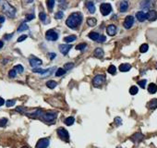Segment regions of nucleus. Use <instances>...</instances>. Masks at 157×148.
Wrapping results in <instances>:
<instances>
[{
	"instance_id": "nucleus-38",
	"label": "nucleus",
	"mask_w": 157,
	"mask_h": 148,
	"mask_svg": "<svg viewBox=\"0 0 157 148\" xmlns=\"http://www.w3.org/2000/svg\"><path fill=\"white\" fill-rule=\"evenodd\" d=\"M87 45L86 43H80V45H78V46H76V49L77 50H81V51H82V50H84V49L86 48Z\"/></svg>"
},
{
	"instance_id": "nucleus-46",
	"label": "nucleus",
	"mask_w": 157,
	"mask_h": 148,
	"mask_svg": "<svg viewBox=\"0 0 157 148\" xmlns=\"http://www.w3.org/2000/svg\"><path fill=\"white\" fill-rule=\"evenodd\" d=\"M35 18V16H34V14H28V15L26 16V21H32V20H33V19Z\"/></svg>"
},
{
	"instance_id": "nucleus-32",
	"label": "nucleus",
	"mask_w": 157,
	"mask_h": 148,
	"mask_svg": "<svg viewBox=\"0 0 157 148\" xmlns=\"http://www.w3.org/2000/svg\"><path fill=\"white\" fill-rule=\"evenodd\" d=\"M14 70H15L17 73H22L23 70H24V68H23L21 65H16L15 67H14Z\"/></svg>"
},
{
	"instance_id": "nucleus-15",
	"label": "nucleus",
	"mask_w": 157,
	"mask_h": 148,
	"mask_svg": "<svg viewBox=\"0 0 157 148\" xmlns=\"http://www.w3.org/2000/svg\"><path fill=\"white\" fill-rule=\"evenodd\" d=\"M136 19L140 22H143V21H145V20H147L146 19V13L144 11H138L136 13Z\"/></svg>"
},
{
	"instance_id": "nucleus-55",
	"label": "nucleus",
	"mask_w": 157,
	"mask_h": 148,
	"mask_svg": "<svg viewBox=\"0 0 157 148\" xmlns=\"http://www.w3.org/2000/svg\"><path fill=\"white\" fill-rule=\"evenodd\" d=\"M117 148H122V147H117Z\"/></svg>"
},
{
	"instance_id": "nucleus-36",
	"label": "nucleus",
	"mask_w": 157,
	"mask_h": 148,
	"mask_svg": "<svg viewBox=\"0 0 157 148\" xmlns=\"http://www.w3.org/2000/svg\"><path fill=\"white\" fill-rule=\"evenodd\" d=\"M74 64L72 63V62H69V63H66L65 65H64V69L65 70H69V69H71L72 68H73Z\"/></svg>"
},
{
	"instance_id": "nucleus-25",
	"label": "nucleus",
	"mask_w": 157,
	"mask_h": 148,
	"mask_svg": "<svg viewBox=\"0 0 157 148\" xmlns=\"http://www.w3.org/2000/svg\"><path fill=\"white\" fill-rule=\"evenodd\" d=\"M28 29H29V26L27 25L25 22H22L20 26H19V28H18V30H17V31H18L19 33H20V32L26 31V30H28Z\"/></svg>"
},
{
	"instance_id": "nucleus-6",
	"label": "nucleus",
	"mask_w": 157,
	"mask_h": 148,
	"mask_svg": "<svg viewBox=\"0 0 157 148\" xmlns=\"http://www.w3.org/2000/svg\"><path fill=\"white\" fill-rule=\"evenodd\" d=\"M45 39L47 41H56L58 39V33L57 32L55 31L54 29H51V30H48V31L45 33Z\"/></svg>"
},
{
	"instance_id": "nucleus-54",
	"label": "nucleus",
	"mask_w": 157,
	"mask_h": 148,
	"mask_svg": "<svg viewBox=\"0 0 157 148\" xmlns=\"http://www.w3.org/2000/svg\"><path fill=\"white\" fill-rule=\"evenodd\" d=\"M155 68H156V69H157V62H156V67H155Z\"/></svg>"
},
{
	"instance_id": "nucleus-22",
	"label": "nucleus",
	"mask_w": 157,
	"mask_h": 148,
	"mask_svg": "<svg viewBox=\"0 0 157 148\" xmlns=\"http://www.w3.org/2000/svg\"><path fill=\"white\" fill-rule=\"evenodd\" d=\"M103 56H104V50L102 48L98 47V48L94 50V56H96L98 58H101V57H103Z\"/></svg>"
},
{
	"instance_id": "nucleus-33",
	"label": "nucleus",
	"mask_w": 157,
	"mask_h": 148,
	"mask_svg": "<svg viewBox=\"0 0 157 148\" xmlns=\"http://www.w3.org/2000/svg\"><path fill=\"white\" fill-rule=\"evenodd\" d=\"M138 92H139V89H138L137 86H131L130 87V89H129V94L132 95H137Z\"/></svg>"
},
{
	"instance_id": "nucleus-12",
	"label": "nucleus",
	"mask_w": 157,
	"mask_h": 148,
	"mask_svg": "<svg viewBox=\"0 0 157 148\" xmlns=\"http://www.w3.org/2000/svg\"><path fill=\"white\" fill-rule=\"evenodd\" d=\"M146 19L149 21H154L157 20V12L155 10H150L146 13Z\"/></svg>"
},
{
	"instance_id": "nucleus-10",
	"label": "nucleus",
	"mask_w": 157,
	"mask_h": 148,
	"mask_svg": "<svg viewBox=\"0 0 157 148\" xmlns=\"http://www.w3.org/2000/svg\"><path fill=\"white\" fill-rule=\"evenodd\" d=\"M133 24H134V18L132 16H127L123 23L125 29H130L133 26Z\"/></svg>"
},
{
	"instance_id": "nucleus-8",
	"label": "nucleus",
	"mask_w": 157,
	"mask_h": 148,
	"mask_svg": "<svg viewBox=\"0 0 157 148\" xmlns=\"http://www.w3.org/2000/svg\"><path fill=\"white\" fill-rule=\"evenodd\" d=\"M100 11L103 16H107L112 11V6L108 3H103L100 6Z\"/></svg>"
},
{
	"instance_id": "nucleus-43",
	"label": "nucleus",
	"mask_w": 157,
	"mask_h": 148,
	"mask_svg": "<svg viewBox=\"0 0 157 148\" xmlns=\"http://www.w3.org/2000/svg\"><path fill=\"white\" fill-rule=\"evenodd\" d=\"M146 82H147V81H146V80H140V81H139V82H138V84L142 87V88H145Z\"/></svg>"
},
{
	"instance_id": "nucleus-50",
	"label": "nucleus",
	"mask_w": 157,
	"mask_h": 148,
	"mask_svg": "<svg viewBox=\"0 0 157 148\" xmlns=\"http://www.w3.org/2000/svg\"><path fill=\"white\" fill-rule=\"evenodd\" d=\"M5 21V17L2 15H0V23H3Z\"/></svg>"
},
{
	"instance_id": "nucleus-47",
	"label": "nucleus",
	"mask_w": 157,
	"mask_h": 148,
	"mask_svg": "<svg viewBox=\"0 0 157 148\" xmlns=\"http://www.w3.org/2000/svg\"><path fill=\"white\" fill-rule=\"evenodd\" d=\"M27 38V35L26 34H23V35H21V36H20L18 38V42H22V41H24L25 39Z\"/></svg>"
},
{
	"instance_id": "nucleus-26",
	"label": "nucleus",
	"mask_w": 157,
	"mask_h": 148,
	"mask_svg": "<svg viewBox=\"0 0 157 148\" xmlns=\"http://www.w3.org/2000/svg\"><path fill=\"white\" fill-rule=\"evenodd\" d=\"M55 4H56V1H54V0H49V1H46V5H47V8H48L49 11L53 10Z\"/></svg>"
},
{
	"instance_id": "nucleus-51",
	"label": "nucleus",
	"mask_w": 157,
	"mask_h": 148,
	"mask_svg": "<svg viewBox=\"0 0 157 148\" xmlns=\"http://www.w3.org/2000/svg\"><path fill=\"white\" fill-rule=\"evenodd\" d=\"M11 36H12V34H6V35H5V39L8 40V39L11 38Z\"/></svg>"
},
{
	"instance_id": "nucleus-14",
	"label": "nucleus",
	"mask_w": 157,
	"mask_h": 148,
	"mask_svg": "<svg viewBox=\"0 0 157 148\" xmlns=\"http://www.w3.org/2000/svg\"><path fill=\"white\" fill-rule=\"evenodd\" d=\"M106 32H107V34L110 36L116 35V33H117V27L114 24H110V25H108L106 27Z\"/></svg>"
},
{
	"instance_id": "nucleus-2",
	"label": "nucleus",
	"mask_w": 157,
	"mask_h": 148,
	"mask_svg": "<svg viewBox=\"0 0 157 148\" xmlns=\"http://www.w3.org/2000/svg\"><path fill=\"white\" fill-rule=\"evenodd\" d=\"M0 8L9 18H14L16 16V8L6 1H0Z\"/></svg>"
},
{
	"instance_id": "nucleus-31",
	"label": "nucleus",
	"mask_w": 157,
	"mask_h": 148,
	"mask_svg": "<svg viewBox=\"0 0 157 148\" xmlns=\"http://www.w3.org/2000/svg\"><path fill=\"white\" fill-rule=\"evenodd\" d=\"M33 71L34 73H40V74H44L47 71H49V69H39V68H36V69H33Z\"/></svg>"
},
{
	"instance_id": "nucleus-37",
	"label": "nucleus",
	"mask_w": 157,
	"mask_h": 148,
	"mask_svg": "<svg viewBox=\"0 0 157 148\" xmlns=\"http://www.w3.org/2000/svg\"><path fill=\"white\" fill-rule=\"evenodd\" d=\"M63 17H64V14L62 11H57V12L55 14V19H56V20H61Z\"/></svg>"
},
{
	"instance_id": "nucleus-23",
	"label": "nucleus",
	"mask_w": 157,
	"mask_h": 148,
	"mask_svg": "<svg viewBox=\"0 0 157 148\" xmlns=\"http://www.w3.org/2000/svg\"><path fill=\"white\" fill-rule=\"evenodd\" d=\"M148 107L150 109H155L157 108V99L154 98V99H152L148 104Z\"/></svg>"
},
{
	"instance_id": "nucleus-27",
	"label": "nucleus",
	"mask_w": 157,
	"mask_h": 148,
	"mask_svg": "<svg viewBox=\"0 0 157 148\" xmlns=\"http://www.w3.org/2000/svg\"><path fill=\"white\" fill-rule=\"evenodd\" d=\"M77 39L76 35H69V36H66L65 38H64V42H66V43H71V42L75 41Z\"/></svg>"
},
{
	"instance_id": "nucleus-1",
	"label": "nucleus",
	"mask_w": 157,
	"mask_h": 148,
	"mask_svg": "<svg viewBox=\"0 0 157 148\" xmlns=\"http://www.w3.org/2000/svg\"><path fill=\"white\" fill-rule=\"evenodd\" d=\"M82 21V14L81 12L71 13L68 17L66 21V24L70 29H77L81 24Z\"/></svg>"
},
{
	"instance_id": "nucleus-20",
	"label": "nucleus",
	"mask_w": 157,
	"mask_h": 148,
	"mask_svg": "<svg viewBox=\"0 0 157 148\" xmlns=\"http://www.w3.org/2000/svg\"><path fill=\"white\" fill-rule=\"evenodd\" d=\"M86 6L88 10L91 13H94L95 12V6H94V3L92 1H88L86 2Z\"/></svg>"
},
{
	"instance_id": "nucleus-35",
	"label": "nucleus",
	"mask_w": 157,
	"mask_h": 148,
	"mask_svg": "<svg viewBox=\"0 0 157 148\" xmlns=\"http://www.w3.org/2000/svg\"><path fill=\"white\" fill-rule=\"evenodd\" d=\"M107 71H108V73H110V74H115L116 73V71H117V68H116L114 65H111V66L108 68Z\"/></svg>"
},
{
	"instance_id": "nucleus-45",
	"label": "nucleus",
	"mask_w": 157,
	"mask_h": 148,
	"mask_svg": "<svg viewBox=\"0 0 157 148\" xmlns=\"http://www.w3.org/2000/svg\"><path fill=\"white\" fill-rule=\"evenodd\" d=\"M106 41V37L104 35V34H101L100 37H99V40H98V43H104V42Z\"/></svg>"
},
{
	"instance_id": "nucleus-9",
	"label": "nucleus",
	"mask_w": 157,
	"mask_h": 148,
	"mask_svg": "<svg viewBox=\"0 0 157 148\" xmlns=\"http://www.w3.org/2000/svg\"><path fill=\"white\" fill-rule=\"evenodd\" d=\"M50 141L48 138H42L37 142L35 145V148H47L49 146Z\"/></svg>"
},
{
	"instance_id": "nucleus-7",
	"label": "nucleus",
	"mask_w": 157,
	"mask_h": 148,
	"mask_svg": "<svg viewBox=\"0 0 157 148\" xmlns=\"http://www.w3.org/2000/svg\"><path fill=\"white\" fill-rule=\"evenodd\" d=\"M43 110L42 109H33V110H30V111H25L24 114L26 116H28V117H32V119H36V117H41L42 114H43Z\"/></svg>"
},
{
	"instance_id": "nucleus-34",
	"label": "nucleus",
	"mask_w": 157,
	"mask_h": 148,
	"mask_svg": "<svg viewBox=\"0 0 157 148\" xmlns=\"http://www.w3.org/2000/svg\"><path fill=\"white\" fill-rule=\"evenodd\" d=\"M65 73H66V70H65L64 69H62V68H59V69H56V77H60V76H62V75H64Z\"/></svg>"
},
{
	"instance_id": "nucleus-48",
	"label": "nucleus",
	"mask_w": 157,
	"mask_h": 148,
	"mask_svg": "<svg viewBox=\"0 0 157 148\" xmlns=\"http://www.w3.org/2000/svg\"><path fill=\"white\" fill-rule=\"evenodd\" d=\"M56 55L55 53H49V54H48L49 59H51V60L55 58V57H56Z\"/></svg>"
},
{
	"instance_id": "nucleus-49",
	"label": "nucleus",
	"mask_w": 157,
	"mask_h": 148,
	"mask_svg": "<svg viewBox=\"0 0 157 148\" xmlns=\"http://www.w3.org/2000/svg\"><path fill=\"white\" fill-rule=\"evenodd\" d=\"M5 103H6V102H5V100L3 99L2 97H0V107H1V106H3V105H4Z\"/></svg>"
},
{
	"instance_id": "nucleus-40",
	"label": "nucleus",
	"mask_w": 157,
	"mask_h": 148,
	"mask_svg": "<svg viewBox=\"0 0 157 148\" xmlns=\"http://www.w3.org/2000/svg\"><path fill=\"white\" fill-rule=\"evenodd\" d=\"M16 75H17V72L14 70V69H10L9 71H8V76H9V78H15Z\"/></svg>"
},
{
	"instance_id": "nucleus-21",
	"label": "nucleus",
	"mask_w": 157,
	"mask_h": 148,
	"mask_svg": "<svg viewBox=\"0 0 157 148\" xmlns=\"http://www.w3.org/2000/svg\"><path fill=\"white\" fill-rule=\"evenodd\" d=\"M148 92L150 93V94H152V95H153V94H155V93L157 92V85L155 84V83H150L149 86H148Z\"/></svg>"
},
{
	"instance_id": "nucleus-53",
	"label": "nucleus",
	"mask_w": 157,
	"mask_h": 148,
	"mask_svg": "<svg viewBox=\"0 0 157 148\" xmlns=\"http://www.w3.org/2000/svg\"><path fill=\"white\" fill-rule=\"evenodd\" d=\"M21 148H29V147H27V146H22Z\"/></svg>"
},
{
	"instance_id": "nucleus-29",
	"label": "nucleus",
	"mask_w": 157,
	"mask_h": 148,
	"mask_svg": "<svg viewBox=\"0 0 157 148\" xmlns=\"http://www.w3.org/2000/svg\"><path fill=\"white\" fill-rule=\"evenodd\" d=\"M74 121H75V119H74L73 117H69L65 120V123H66V125H68V126H71L74 123Z\"/></svg>"
},
{
	"instance_id": "nucleus-3",
	"label": "nucleus",
	"mask_w": 157,
	"mask_h": 148,
	"mask_svg": "<svg viewBox=\"0 0 157 148\" xmlns=\"http://www.w3.org/2000/svg\"><path fill=\"white\" fill-rule=\"evenodd\" d=\"M56 112H51V111H43L42 116H41V120H43L46 123H54V121L56 119Z\"/></svg>"
},
{
	"instance_id": "nucleus-17",
	"label": "nucleus",
	"mask_w": 157,
	"mask_h": 148,
	"mask_svg": "<svg viewBox=\"0 0 157 148\" xmlns=\"http://www.w3.org/2000/svg\"><path fill=\"white\" fill-rule=\"evenodd\" d=\"M129 8V2L128 1H121L119 5V10L120 12H126Z\"/></svg>"
},
{
	"instance_id": "nucleus-39",
	"label": "nucleus",
	"mask_w": 157,
	"mask_h": 148,
	"mask_svg": "<svg viewBox=\"0 0 157 148\" xmlns=\"http://www.w3.org/2000/svg\"><path fill=\"white\" fill-rule=\"evenodd\" d=\"M39 19H40L41 21H45L46 20V14L44 12H40L39 13Z\"/></svg>"
},
{
	"instance_id": "nucleus-24",
	"label": "nucleus",
	"mask_w": 157,
	"mask_h": 148,
	"mask_svg": "<svg viewBox=\"0 0 157 148\" xmlns=\"http://www.w3.org/2000/svg\"><path fill=\"white\" fill-rule=\"evenodd\" d=\"M97 23V21L95 18H88L87 19V24L89 26H91V27H93V26L96 25Z\"/></svg>"
},
{
	"instance_id": "nucleus-5",
	"label": "nucleus",
	"mask_w": 157,
	"mask_h": 148,
	"mask_svg": "<svg viewBox=\"0 0 157 148\" xmlns=\"http://www.w3.org/2000/svg\"><path fill=\"white\" fill-rule=\"evenodd\" d=\"M57 135H58V137L60 138L62 141H64V142H69V131H68L66 129H64V128L60 127L57 129Z\"/></svg>"
},
{
	"instance_id": "nucleus-11",
	"label": "nucleus",
	"mask_w": 157,
	"mask_h": 148,
	"mask_svg": "<svg viewBox=\"0 0 157 148\" xmlns=\"http://www.w3.org/2000/svg\"><path fill=\"white\" fill-rule=\"evenodd\" d=\"M59 51L61 52V54L63 55H67L69 53V51L72 48V46L71 45H68V43H64V45H59L58 46Z\"/></svg>"
},
{
	"instance_id": "nucleus-16",
	"label": "nucleus",
	"mask_w": 157,
	"mask_h": 148,
	"mask_svg": "<svg viewBox=\"0 0 157 148\" xmlns=\"http://www.w3.org/2000/svg\"><path fill=\"white\" fill-rule=\"evenodd\" d=\"M143 139V135H142L140 132H136L135 134L131 136V140L134 142V143H139Z\"/></svg>"
},
{
	"instance_id": "nucleus-19",
	"label": "nucleus",
	"mask_w": 157,
	"mask_h": 148,
	"mask_svg": "<svg viewBox=\"0 0 157 148\" xmlns=\"http://www.w3.org/2000/svg\"><path fill=\"white\" fill-rule=\"evenodd\" d=\"M100 35H101V34H99L98 33H95V32H91V33L88 34L89 38L91 39V40H93V41H96V42H98Z\"/></svg>"
},
{
	"instance_id": "nucleus-42",
	"label": "nucleus",
	"mask_w": 157,
	"mask_h": 148,
	"mask_svg": "<svg viewBox=\"0 0 157 148\" xmlns=\"http://www.w3.org/2000/svg\"><path fill=\"white\" fill-rule=\"evenodd\" d=\"M14 105H15V100H8V101L6 102V106L8 107H13Z\"/></svg>"
},
{
	"instance_id": "nucleus-18",
	"label": "nucleus",
	"mask_w": 157,
	"mask_h": 148,
	"mask_svg": "<svg viewBox=\"0 0 157 148\" xmlns=\"http://www.w3.org/2000/svg\"><path fill=\"white\" fill-rule=\"evenodd\" d=\"M130 69H131V66L128 63L121 64V65L119 66V70L121 72H127V71H129Z\"/></svg>"
},
{
	"instance_id": "nucleus-30",
	"label": "nucleus",
	"mask_w": 157,
	"mask_h": 148,
	"mask_svg": "<svg viewBox=\"0 0 157 148\" xmlns=\"http://www.w3.org/2000/svg\"><path fill=\"white\" fill-rule=\"evenodd\" d=\"M148 49H149V46H148L147 43H143L139 47V52L140 53H146L148 51Z\"/></svg>"
},
{
	"instance_id": "nucleus-52",
	"label": "nucleus",
	"mask_w": 157,
	"mask_h": 148,
	"mask_svg": "<svg viewBox=\"0 0 157 148\" xmlns=\"http://www.w3.org/2000/svg\"><path fill=\"white\" fill-rule=\"evenodd\" d=\"M3 46H4V43H3V41H1V40H0V49L2 48Z\"/></svg>"
},
{
	"instance_id": "nucleus-44",
	"label": "nucleus",
	"mask_w": 157,
	"mask_h": 148,
	"mask_svg": "<svg viewBox=\"0 0 157 148\" xmlns=\"http://www.w3.org/2000/svg\"><path fill=\"white\" fill-rule=\"evenodd\" d=\"M115 123H116V125H117V126H120L122 124L121 119H120L119 117H117L116 119H115Z\"/></svg>"
},
{
	"instance_id": "nucleus-13",
	"label": "nucleus",
	"mask_w": 157,
	"mask_h": 148,
	"mask_svg": "<svg viewBox=\"0 0 157 148\" xmlns=\"http://www.w3.org/2000/svg\"><path fill=\"white\" fill-rule=\"evenodd\" d=\"M29 62H30V66L33 67V68L39 67L43 64V61H42L40 58H37V57H32V58L29 59Z\"/></svg>"
},
{
	"instance_id": "nucleus-41",
	"label": "nucleus",
	"mask_w": 157,
	"mask_h": 148,
	"mask_svg": "<svg viewBox=\"0 0 157 148\" xmlns=\"http://www.w3.org/2000/svg\"><path fill=\"white\" fill-rule=\"evenodd\" d=\"M7 123H8V120L6 119V117H3L0 120V127H4V126L7 125Z\"/></svg>"
},
{
	"instance_id": "nucleus-4",
	"label": "nucleus",
	"mask_w": 157,
	"mask_h": 148,
	"mask_svg": "<svg viewBox=\"0 0 157 148\" xmlns=\"http://www.w3.org/2000/svg\"><path fill=\"white\" fill-rule=\"evenodd\" d=\"M104 82H105V76L99 74V75H96L95 77H93V79H92V85L94 87L98 88V87L102 86V85L104 84Z\"/></svg>"
},
{
	"instance_id": "nucleus-28",
	"label": "nucleus",
	"mask_w": 157,
	"mask_h": 148,
	"mask_svg": "<svg viewBox=\"0 0 157 148\" xmlns=\"http://www.w3.org/2000/svg\"><path fill=\"white\" fill-rule=\"evenodd\" d=\"M56 84H57V83H56L55 81H53V80L48 81V82H46V86L48 87V88H50V89H54V88H56Z\"/></svg>"
}]
</instances>
